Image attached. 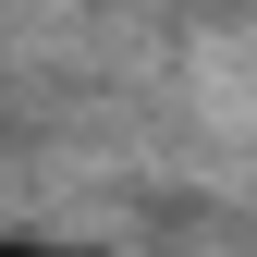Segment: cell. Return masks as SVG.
I'll return each instance as SVG.
<instances>
[{
    "label": "cell",
    "mask_w": 257,
    "mask_h": 257,
    "mask_svg": "<svg viewBox=\"0 0 257 257\" xmlns=\"http://www.w3.org/2000/svg\"><path fill=\"white\" fill-rule=\"evenodd\" d=\"M0 257H98V245H49V233H0Z\"/></svg>",
    "instance_id": "obj_1"
}]
</instances>
